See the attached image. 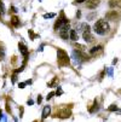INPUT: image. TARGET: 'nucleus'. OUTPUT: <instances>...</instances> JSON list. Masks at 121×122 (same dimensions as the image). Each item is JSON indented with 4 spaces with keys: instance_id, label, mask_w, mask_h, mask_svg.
Segmentation results:
<instances>
[{
    "instance_id": "obj_14",
    "label": "nucleus",
    "mask_w": 121,
    "mask_h": 122,
    "mask_svg": "<svg viewBox=\"0 0 121 122\" xmlns=\"http://www.w3.org/2000/svg\"><path fill=\"white\" fill-rule=\"evenodd\" d=\"M5 13V9H4V4L1 3V1H0V15H4Z\"/></svg>"
},
{
    "instance_id": "obj_20",
    "label": "nucleus",
    "mask_w": 121,
    "mask_h": 122,
    "mask_svg": "<svg viewBox=\"0 0 121 122\" xmlns=\"http://www.w3.org/2000/svg\"><path fill=\"white\" fill-rule=\"evenodd\" d=\"M63 93V91H62V88H61V87H58V90H57V92H56V94L57 96H61Z\"/></svg>"
},
{
    "instance_id": "obj_25",
    "label": "nucleus",
    "mask_w": 121,
    "mask_h": 122,
    "mask_svg": "<svg viewBox=\"0 0 121 122\" xmlns=\"http://www.w3.org/2000/svg\"><path fill=\"white\" fill-rule=\"evenodd\" d=\"M33 103H34V102H33L32 99H29V100H28V105H33Z\"/></svg>"
},
{
    "instance_id": "obj_17",
    "label": "nucleus",
    "mask_w": 121,
    "mask_h": 122,
    "mask_svg": "<svg viewBox=\"0 0 121 122\" xmlns=\"http://www.w3.org/2000/svg\"><path fill=\"white\" fill-rule=\"evenodd\" d=\"M108 75H109V77H113V68H108Z\"/></svg>"
},
{
    "instance_id": "obj_8",
    "label": "nucleus",
    "mask_w": 121,
    "mask_h": 122,
    "mask_svg": "<svg viewBox=\"0 0 121 122\" xmlns=\"http://www.w3.org/2000/svg\"><path fill=\"white\" fill-rule=\"evenodd\" d=\"M50 112H51V107L50 105H47V107H45L44 108V110H42V120H45V118H47L48 117V115H50Z\"/></svg>"
},
{
    "instance_id": "obj_26",
    "label": "nucleus",
    "mask_w": 121,
    "mask_h": 122,
    "mask_svg": "<svg viewBox=\"0 0 121 122\" xmlns=\"http://www.w3.org/2000/svg\"><path fill=\"white\" fill-rule=\"evenodd\" d=\"M16 77H17L16 75H13V76H12V82H16Z\"/></svg>"
},
{
    "instance_id": "obj_2",
    "label": "nucleus",
    "mask_w": 121,
    "mask_h": 122,
    "mask_svg": "<svg viewBox=\"0 0 121 122\" xmlns=\"http://www.w3.org/2000/svg\"><path fill=\"white\" fill-rule=\"evenodd\" d=\"M57 56H58V63L61 65H68L69 62H70L68 55L65 53L63 50H61V48H58V51H57Z\"/></svg>"
},
{
    "instance_id": "obj_22",
    "label": "nucleus",
    "mask_w": 121,
    "mask_h": 122,
    "mask_svg": "<svg viewBox=\"0 0 121 122\" xmlns=\"http://www.w3.org/2000/svg\"><path fill=\"white\" fill-rule=\"evenodd\" d=\"M93 17H95V13H92V15H90V16H87V20H90V21H91V20L93 18Z\"/></svg>"
},
{
    "instance_id": "obj_27",
    "label": "nucleus",
    "mask_w": 121,
    "mask_h": 122,
    "mask_svg": "<svg viewBox=\"0 0 121 122\" xmlns=\"http://www.w3.org/2000/svg\"><path fill=\"white\" fill-rule=\"evenodd\" d=\"M80 16H81V13H80V11H78V12H76V17H78V18H79Z\"/></svg>"
},
{
    "instance_id": "obj_5",
    "label": "nucleus",
    "mask_w": 121,
    "mask_h": 122,
    "mask_svg": "<svg viewBox=\"0 0 121 122\" xmlns=\"http://www.w3.org/2000/svg\"><path fill=\"white\" fill-rule=\"evenodd\" d=\"M86 30H90V27L87 23H80L78 27H76V31L78 33H84Z\"/></svg>"
},
{
    "instance_id": "obj_19",
    "label": "nucleus",
    "mask_w": 121,
    "mask_h": 122,
    "mask_svg": "<svg viewBox=\"0 0 121 122\" xmlns=\"http://www.w3.org/2000/svg\"><path fill=\"white\" fill-rule=\"evenodd\" d=\"M29 34H30V36H32V40H34V39L37 38V35H35V34H34L32 30H29Z\"/></svg>"
},
{
    "instance_id": "obj_4",
    "label": "nucleus",
    "mask_w": 121,
    "mask_h": 122,
    "mask_svg": "<svg viewBox=\"0 0 121 122\" xmlns=\"http://www.w3.org/2000/svg\"><path fill=\"white\" fill-rule=\"evenodd\" d=\"M82 38L85 40V42H92L93 41V36H92V34L90 33V30H86L82 33Z\"/></svg>"
},
{
    "instance_id": "obj_7",
    "label": "nucleus",
    "mask_w": 121,
    "mask_h": 122,
    "mask_svg": "<svg viewBox=\"0 0 121 122\" xmlns=\"http://www.w3.org/2000/svg\"><path fill=\"white\" fill-rule=\"evenodd\" d=\"M69 38H70L73 41H78V39H79V33H78L75 29H72L70 31H69Z\"/></svg>"
},
{
    "instance_id": "obj_6",
    "label": "nucleus",
    "mask_w": 121,
    "mask_h": 122,
    "mask_svg": "<svg viewBox=\"0 0 121 122\" xmlns=\"http://www.w3.org/2000/svg\"><path fill=\"white\" fill-rule=\"evenodd\" d=\"M100 3V0H87V9H96Z\"/></svg>"
},
{
    "instance_id": "obj_24",
    "label": "nucleus",
    "mask_w": 121,
    "mask_h": 122,
    "mask_svg": "<svg viewBox=\"0 0 121 122\" xmlns=\"http://www.w3.org/2000/svg\"><path fill=\"white\" fill-rule=\"evenodd\" d=\"M41 100H42V98H41V96H39V97H38V103L40 104V103H41Z\"/></svg>"
},
{
    "instance_id": "obj_9",
    "label": "nucleus",
    "mask_w": 121,
    "mask_h": 122,
    "mask_svg": "<svg viewBox=\"0 0 121 122\" xmlns=\"http://www.w3.org/2000/svg\"><path fill=\"white\" fill-rule=\"evenodd\" d=\"M18 48H20V52H21V53H22L24 57L28 56V48H27L23 44H20V45H18Z\"/></svg>"
},
{
    "instance_id": "obj_1",
    "label": "nucleus",
    "mask_w": 121,
    "mask_h": 122,
    "mask_svg": "<svg viewBox=\"0 0 121 122\" xmlns=\"http://www.w3.org/2000/svg\"><path fill=\"white\" fill-rule=\"evenodd\" d=\"M109 29H110V27L105 20H98L93 25V30L98 35H104V34H107L109 31Z\"/></svg>"
},
{
    "instance_id": "obj_11",
    "label": "nucleus",
    "mask_w": 121,
    "mask_h": 122,
    "mask_svg": "<svg viewBox=\"0 0 121 122\" xmlns=\"http://www.w3.org/2000/svg\"><path fill=\"white\" fill-rule=\"evenodd\" d=\"M11 24L13 27H18L20 25V20L17 18V17H12V18H11Z\"/></svg>"
},
{
    "instance_id": "obj_12",
    "label": "nucleus",
    "mask_w": 121,
    "mask_h": 122,
    "mask_svg": "<svg viewBox=\"0 0 121 122\" xmlns=\"http://www.w3.org/2000/svg\"><path fill=\"white\" fill-rule=\"evenodd\" d=\"M100 48H102V46H95V47H92V48L90 50V55H95V53H97V52H98Z\"/></svg>"
},
{
    "instance_id": "obj_3",
    "label": "nucleus",
    "mask_w": 121,
    "mask_h": 122,
    "mask_svg": "<svg viewBox=\"0 0 121 122\" xmlns=\"http://www.w3.org/2000/svg\"><path fill=\"white\" fill-rule=\"evenodd\" d=\"M69 23H65L63 27H61V30H59V36L63 39V40H67L68 39V34H69Z\"/></svg>"
},
{
    "instance_id": "obj_23",
    "label": "nucleus",
    "mask_w": 121,
    "mask_h": 122,
    "mask_svg": "<svg viewBox=\"0 0 121 122\" xmlns=\"http://www.w3.org/2000/svg\"><path fill=\"white\" fill-rule=\"evenodd\" d=\"M84 1H85V0H75V4H81Z\"/></svg>"
},
{
    "instance_id": "obj_21",
    "label": "nucleus",
    "mask_w": 121,
    "mask_h": 122,
    "mask_svg": "<svg viewBox=\"0 0 121 122\" xmlns=\"http://www.w3.org/2000/svg\"><path fill=\"white\" fill-rule=\"evenodd\" d=\"M26 85H27V82H21V83H18L20 88H24V87H26Z\"/></svg>"
},
{
    "instance_id": "obj_10",
    "label": "nucleus",
    "mask_w": 121,
    "mask_h": 122,
    "mask_svg": "<svg viewBox=\"0 0 121 122\" xmlns=\"http://www.w3.org/2000/svg\"><path fill=\"white\" fill-rule=\"evenodd\" d=\"M116 17H117L116 11H110V12H108V13H107V18H108V20L114 21V20H116Z\"/></svg>"
},
{
    "instance_id": "obj_18",
    "label": "nucleus",
    "mask_w": 121,
    "mask_h": 122,
    "mask_svg": "<svg viewBox=\"0 0 121 122\" xmlns=\"http://www.w3.org/2000/svg\"><path fill=\"white\" fill-rule=\"evenodd\" d=\"M75 47H76V48H78L79 51H82V52H84V48H85V47H84L82 45H76Z\"/></svg>"
},
{
    "instance_id": "obj_13",
    "label": "nucleus",
    "mask_w": 121,
    "mask_h": 122,
    "mask_svg": "<svg viewBox=\"0 0 121 122\" xmlns=\"http://www.w3.org/2000/svg\"><path fill=\"white\" fill-rule=\"evenodd\" d=\"M56 13H45L44 15V18H52V17H55Z\"/></svg>"
},
{
    "instance_id": "obj_16",
    "label": "nucleus",
    "mask_w": 121,
    "mask_h": 122,
    "mask_svg": "<svg viewBox=\"0 0 121 122\" xmlns=\"http://www.w3.org/2000/svg\"><path fill=\"white\" fill-rule=\"evenodd\" d=\"M55 94H56V92H50V93L47 94V97H46V99H47V100H50V99H51V98H52V97H53Z\"/></svg>"
},
{
    "instance_id": "obj_28",
    "label": "nucleus",
    "mask_w": 121,
    "mask_h": 122,
    "mask_svg": "<svg viewBox=\"0 0 121 122\" xmlns=\"http://www.w3.org/2000/svg\"><path fill=\"white\" fill-rule=\"evenodd\" d=\"M26 82H27V85H30V83H32V80H28V81H26Z\"/></svg>"
},
{
    "instance_id": "obj_15",
    "label": "nucleus",
    "mask_w": 121,
    "mask_h": 122,
    "mask_svg": "<svg viewBox=\"0 0 121 122\" xmlns=\"http://www.w3.org/2000/svg\"><path fill=\"white\" fill-rule=\"evenodd\" d=\"M108 109H109V111H117V110H119L116 105H110Z\"/></svg>"
}]
</instances>
